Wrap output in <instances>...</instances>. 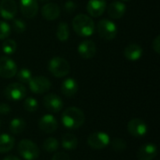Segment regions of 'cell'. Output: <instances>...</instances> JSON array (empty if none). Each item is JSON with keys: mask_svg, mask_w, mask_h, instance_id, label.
Returning a JSON list of instances; mask_svg holds the SVG:
<instances>
[{"mask_svg": "<svg viewBox=\"0 0 160 160\" xmlns=\"http://www.w3.org/2000/svg\"><path fill=\"white\" fill-rule=\"evenodd\" d=\"M61 120L63 125L67 128L77 129L83 125L85 121V116L79 108L69 107L63 112Z\"/></svg>", "mask_w": 160, "mask_h": 160, "instance_id": "obj_1", "label": "cell"}, {"mask_svg": "<svg viewBox=\"0 0 160 160\" xmlns=\"http://www.w3.org/2000/svg\"><path fill=\"white\" fill-rule=\"evenodd\" d=\"M72 27L80 37H90L95 32L94 21L85 14H79L72 21Z\"/></svg>", "mask_w": 160, "mask_h": 160, "instance_id": "obj_2", "label": "cell"}, {"mask_svg": "<svg viewBox=\"0 0 160 160\" xmlns=\"http://www.w3.org/2000/svg\"><path fill=\"white\" fill-rule=\"evenodd\" d=\"M48 69L52 75L57 78H63L67 76L70 71L69 63L62 57H52L48 63Z\"/></svg>", "mask_w": 160, "mask_h": 160, "instance_id": "obj_3", "label": "cell"}, {"mask_svg": "<svg viewBox=\"0 0 160 160\" xmlns=\"http://www.w3.org/2000/svg\"><path fill=\"white\" fill-rule=\"evenodd\" d=\"M18 153L25 160H36L39 157L38 145L30 140H22L18 144Z\"/></svg>", "mask_w": 160, "mask_h": 160, "instance_id": "obj_4", "label": "cell"}, {"mask_svg": "<svg viewBox=\"0 0 160 160\" xmlns=\"http://www.w3.org/2000/svg\"><path fill=\"white\" fill-rule=\"evenodd\" d=\"M97 30L100 38L105 40H112L117 35L116 24L108 19L99 21L97 25Z\"/></svg>", "mask_w": 160, "mask_h": 160, "instance_id": "obj_5", "label": "cell"}, {"mask_svg": "<svg viewBox=\"0 0 160 160\" xmlns=\"http://www.w3.org/2000/svg\"><path fill=\"white\" fill-rule=\"evenodd\" d=\"M4 95L9 100L18 101L24 98V97L26 96V88L23 86L22 83L13 82L8 84L5 88Z\"/></svg>", "mask_w": 160, "mask_h": 160, "instance_id": "obj_6", "label": "cell"}, {"mask_svg": "<svg viewBox=\"0 0 160 160\" xmlns=\"http://www.w3.org/2000/svg\"><path fill=\"white\" fill-rule=\"evenodd\" d=\"M88 144L91 148L100 150L105 148L110 143V136L105 132H94L88 137Z\"/></svg>", "mask_w": 160, "mask_h": 160, "instance_id": "obj_7", "label": "cell"}, {"mask_svg": "<svg viewBox=\"0 0 160 160\" xmlns=\"http://www.w3.org/2000/svg\"><path fill=\"white\" fill-rule=\"evenodd\" d=\"M18 71L16 63L8 56L0 58V76L5 79L13 78Z\"/></svg>", "mask_w": 160, "mask_h": 160, "instance_id": "obj_8", "label": "cell"}, {"mask_svg": "<svg viewBox=\"0 0 160 160\" xmlns=\"http://www.w3.org/2000/svg\"><path fill=\"white\" fill-rule=\"evenodd\" d=\"M30 90L34 94H44L51 88V82L43 76L32 77L28 82Z\"/></svg>", "mask_w": 160, "mask_h": 160, "instance_id": "obj_9", "label": "cell"}, {"mask_svg": "<svg viewBox=\"0 0 160 160\" xmlns=\"http://www.w3.org/2000/svg\"><path fill=\"white\" fill-rule=\"evenodd\" d=\"M128 132L136 138H142L146 135L148 128L144 121L142 119H132L128 124Z\"/></svg>", "mask_w": 160, "mask_h": 160, "instance_id": "obj_10", "label": "cell"}, {"mask_svg": "<svg viewBox=\"0 0 160 160\" xmlns=\"http://www.w3.org/2000/svg\"><path fill=\"white\" fill-rule=\"evenodd\" d=\"M18 10L17 4L14 0H1L0 15L6 20H11L15 17Z\"/></svg>", "mask_w": 160, "mask_h": 160, "instance_id": "obj_11", "label": "cell"}, {"mask_svg": "<svg viewBox=\"0 0 160 160\" xmlns=\"http://www.w3.org/2000/svg\"><path fill=\"white\" fill-rule=\"evenodd\" d=\"M20 9L22 15L28 19L36 17L38 12V0H20Z\"/></svg>", "mask_w": 160, "mask_h": 160, "instance_id": "obj_12", "label": "cell"}, {"mask_svg": "<svg viewBox=\"0 0 160 160\" xmlns=\"http://www.w3.org/2000/svg\"><path fill=\"white\" fill-rule=\"evenodd\" d=\"M43 105L49 112H58L62 110L64 103L57 95L48 94L43 98Z\"/></svg>", "mask_w": 160, "mask_h": 160, "instance_id": "obj_13", "label": "cell"}, {"mask_svg": "<svg viewBox=\"0 0 160 160\" xmlns=\"http://www.w3.org/2000/svg\"><path fill=\"white\" fill-rule=\"evenodd\" d=\"M38 127L42 131L46 133H52L57 129L58 123L55 117L52 114H45L39 119Z\"/></svg>", "mask_w": 160, "mask_h": 160, "instance_id": "obj_14", "label": "cell"}, {"mask_svg": "<svg viewBox=\"0 0 160 160\" xmlns=\"http://www.w3.org/2000/svg\"><path fill=\"white\" fill-rule=\"evenodd\" d=\"M158 156V147L153 143H146L140 147L137 152L139 160H153Z\"/></svg>", "mask_w": 160, "mask_h": 160, "instance_id": "obj_15", "label": "cell"}, {"mask_svg": "<svg viewBox=\"0 0 160 160\" xmlns=\"http://www.w3.org/2000/svg\"><path fill=\"white\" fill-rule=\"evenodd\" d=\"M79 54L84 59L93 58L97 52V47L94 41L92 40H83L78 46Z\"/></svg>", "mask_w": 160, "mask_h": 160, "instance_id": "obj_16", "label": "cell"}, {"mask_svg": "<svg viewBox=\"0 0 160 160\" xmlns=\"http://www.w3.org/2000/svg\"><path fill=\"white\" fill-rule=\"evenodd\" d=\"M107 8L106 0H89L87 3V11L93 17L101 16Z\"/></svg>", "mask_w": 160, "mask_h": 160, "instance_id": "obj_17", "label": "cell"}, {"mask_svg": "<svg viewBox=\"0 0 160 160\" xmlns=\"http://www.w3.org/2000/svg\"><path fill=\"white\" fill-rule=\"evenodd\" d=\"M41 15L48 21H53L60 15V8L55 3H47L41 8Z\"/></svg>", "mask_w": 160, "mask_h": 160, "instance_id": "obj_18", "label": "cell"}, {"mask_svg": "<svg viewBox=\"0 0 160 160\" xmlns=\"http://www.w3.org/2000/svg\"><path fill=\"white\" fill-rule=\"evenodd\" d=\"M124 55L129 61H138L142 55V49L139 44L131 43L125 48Z\"/></svg>", "mask_w": 160, "mask_h": 160, "instance_id": "obj_19", "label": "cell"}, {"mask_svg": "<svg viewBox=\"0 0 160 160\" xmlns=\"http://www.w3.org/2000/svg\"><path fill=\"white\" fill-rule=\"evenodd\" d=\"M126 12V5L120 1H113L108 6V14L112 19H120Z\"/></svg>", "mask_w": 160, "mask_h": 160, "instance_id": "obj_20", "label": "cell"}, {"mask_svg": "<svg viewBox=\"0 0 160 160\" xmlns=\"http://www.w3.org/2000/svg\"><path fill=\"white\" fill-rule=\"evenodd\" d=\"M78 89H79L78 83L73 78L66 79L61 84V92L64 96L68 98H71L75 96V94L78 92Z\"/></svg>", "mask_w": 160, "mask_h": 160, "instance_id": "obj_21", "label": "cell"}, {"mask_svg": "<svg viewBox=\"0 0 160 160\" xmlns=\"http://www.w3.org/2000/svg\"><path fill=\"white\" fill-rule=\"evenodd\" d=\"M61 143L66 150H74L78 146V139L74 134L66 133L62 136Z\"/></svg>", "mask_w": 160, "mask_h": 160, "instance_id": "obj_22", "label": "cell"}, {"mask_svg": "<svg viewBox=\"0 0 160 160\" xmlns=\"http://www.w3.org/2000/svg\"><path fill=\"white\" fill-rule=\"evenodd\" d=\"M15 144V140L8 134L0 135V153L9 152Z\"/></svg>", "mask_w": 160, "mask_h": 160, "instance_id": "obj_23", "label": "cell"}, {"mask_svg": "<svg viewBox=\"0 0 160 160\" xmlns=\"http://www.w3.org/2000/svg\"><path fill=\"white\" fill-rule=\"evenodd\" d=\"M26 127V123L22 118H14L9 123V130L13 134H20L22 133Z\"/></svg>", "mask_w": 160, "mask_h": 160, "instance_id": "obj_24", "label": "cell"}, {"mask_svg": "<svg viewBox=\"0 0 160 160\" xmlns=\"http://www.w3.org/2000/svg\"><path fill=\"white\" fill-rule=\"evenodd\" d=\"M56 37L60 41H66L69 38V28L66 22H61L56 30Z\"/></svg>", "mask_w": 160, "mask_h": 160, "instance_id": "obj_25", "label": "cell"}, {"mask_svg": "<svg viewBox=\"0 0 160 160\" xmlns=\"http://www.w3.org/2000/svg\"><path fill=\"white\" fill-rule=\"evenodd\" d=\"M16 77L20 82V83H28L32 79V72L30 69L26 68H22L19 71H17Z\"/></svg>", "mask_w": 160, "mask_h": 160, "instance_id": "obj_26", "label": "cell"}, {"mask_svg": "<svg viewBox=\"0 0 160 160\" xmlns=\"http://www.w3.org/2000/svg\"><path fill=\"white\" fill-rule=\"evenodd\" d=\"M43 149L46 151V152H49V153H53L55 152L58 147H59V142L58 141L55 139V138H48L44 141L43 142V145H42Z\"/></svg>", "mask_w": 160, "mask_h": 160, "instance_id": "obj_27", "label": "cell"}, {"mask_svg": "<svg viewBox=\"0 0 160 160\" xmlns=\"http://www.w3.org/2000/svg\"><path fill=\"white\" fill-rule=\"evenodd\" d=\"M2 50L6 54H13L17 50V44H16L15 40H13L11 38L6 39L3 42Z\"/></svg>", "mask_w": 160, "mask_h": 160, "instance_id": "obj_28", "label": "cell"}, {"mask_svg": "<svg viewBox=\"0 0 160 160\" xmlns=\"http://www.w3.org/2000/svg\"><path fill=\"white\" fill-rule=\"evenodd\" d=\"M38 103L37 99H35L33 98H25V100L23 102V108L25 109V111H27L29 112H34L38 110Z\"/></svg>", "mask_w": 160, "mask_h": 160, "instance_id": "obj_29", "label": "cell"}, {"mask_svg": "<svg viewBox=\"0 0 160 160\" xmlns=\"http://www.w3.org/2000/svg\"><path fill=\"white\" fill-rule=\"evenodd\" d=\"M111 145H112V148L117 152L124 151L127 148V142L121 138H115L114 140H112V142H111Z\"/></svg>", "mask_w": 160, "mask_h": 160, "instance_id": "obj_30", "label": "cell"}, {"mask_svg": "<svg viewBox=\"0 0 160 160\" xmlns=\"http://www.w3.org/2000/svg\"><path fill=\"white\" fill-rule=\"evenodd\" d=\"M10 35V26L8 22L0 21V39H5Z\"/></svg>", "mask_w": 160, "mask_h": 160, "instance_id": "obj_31", "label": "cell"}, {"mask_svg": "<svg viewBox=\"0 0 160 160\" xmlns=\"http://www.w3.org/2000/svg\"><path fill=\"white\" fill-rule=\"evenodd\" d=\"M12 28L16 33H23L26 29V24L23 21L20 19H16L12 22Z\"/></svg>", "mask_w": 160, "mask_h": 160, "instance_id": "obj_32", "label": "cell"}, {"mask_svg": "<svg viewBox=\"0 0 160 160\" xmlns=\"http://www.w3.org/2000/svg\"><path fill=\"white\" fill-rule=\"evenodd\" d=\"M52 160H70V158L68 154L64 152H58L52 157Z\"/></svg>", "mask_w": 160, "mask_h": 160, "instance_id": "obj_33", "label": "cell"}, {"mask_svg": "<svg viewBox=\"0 0 160 160\" xmlns=\"http://www.w3.org/2000/svg\"><path fill=\"white\" fill-rule=\"evenodd\" d=\"M153 50L159 53L160 52V36H157L156 38L153 40Z\"/></svg>", "mask_w": 160, "mask_h": 160, "instance_id": "obj_34", "label": "cell"}, {"mask_svg": "<svg viewBox=\"0 0 160 160\" xmlns=\"http://www.w3.org/2000/svg\"><path fill=\"white\" fill-rule=\"evenodd\" d=\"M75 8H76V5H75V3L74 2H72V1H68L66 4H65V10L67 11V12H73L74 10H75Z\"/></svg>", "mask_w": 160, "mask_h": 160, "instance_id": "obj_35", "label": "cell"}, {"mask_svg": "<svg viewBox=\"0 0 160 160\" xmlns=\"http://www.w3.org/2000/svg\"><path fill=\"white\" fill-rule=\"evenodd\" d=\"M10 111H11V109H10V107H9L8 104H6V103L0 104V113H1V114L6 115V114L9 113Z\"/></svg>", "mask_w": 160, "mask_h": 160, "instance_id": "obj_36", "label": "cell"}, {"mask_svg": "<svg viewBox=\"0 0 160 160\" xmlns=\"http://www.w3.org/2000/svg\"><path fill=\"white\" fill-rule=\"evenodd\" d=\"M3 160H21L19 158H17V157H15V156H8V157H6Z\"/></svg>", "mask_w": 160, "mask_h": 160, "instance_id": "obj_37", "label": "cell"}, {"mask_svg": "<svg viewBox=\"0 0 160 160\" xmlns=\"http://www.w3.org/2000/svg\"><path fill=\"white\" fill-rule=\"evenodd\" d=\"M39 1H41V2H45V1H48V0H39Z\"/></svg>", "mask_w": 160, "mask_h": 160, "instance_id": "obj_38", "label": "cell"}, {"mask_svg": "<svg viewBox=\"0 0 160 160\" xmlns=\"http://www.w3.org/2000/svg\"><path fill=\"white\" fill-rule=\"evenodd\" d=\"M122 1H129V0H122Z\"/></svg>", "mask_w": 160, "mask_h": 160, "instance_id": "obj_39", "label": "cell"}]
</instances>
